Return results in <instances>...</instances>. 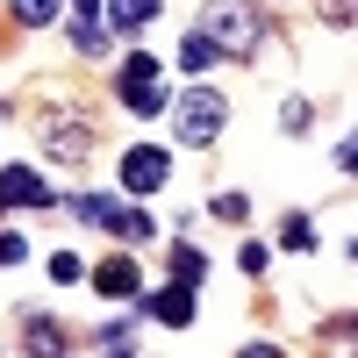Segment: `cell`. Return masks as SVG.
I'll use <instances>...</instances> for the list:
<instances>
[{"label":"cell","mask_w":358,"mask_h":358,"mask_svg":"<svg viewBox=\"0 0 358 358\" xmlns=\"http://www.w3.org/2000/svg\"><path fill=\"white\" fill-rule=\"evenodd\" d=\"M201 36L229 50V57H251L265 43V15L251 8V0H208V15H201Z\"/></svg>","instance_id":"6da1fadb"},{"label":"cell","mask_w":358,"mask_h":358,"mask_svg":"<svg viewBox=\"0 0 358 358\" xmlns=\"http://www.w3.org/2000/svg\"><path fill=\"white\" fill-rule=\"evenodd\" d=\"M115 94H122L129 115H165L172 108V86H165V65L158 57H122V72H115Z\"/></svg>","instance_id":"7a4b0ae2"},{"label":"cell","mask_w":358,"mask_h":358,"mask_svg":"<svg viewBox=\"0 0 358 358\" xmlns=\"http://www.w3.org/2000/svg\"><path fill=\"white\" fill-rule=\"evenodd\" d=\"M222 122H229V101L215 94V86H187V94L172 101V129H179V143H215Z\"/></svg>","instance_id":"3957f363"},{"label":"cell","mask_w":358,"mask_h":358,"mask_svg":"<svg viewBox=\"0 0 358 358\" xmlns=\"http://www.w3.org/2000/svg\"><path fill=\"white\" fill-rule=\"evenodd\" d=\"M165 179H172V151H158V143H129L122 151V194L129 201H151Z\"/></svg>","instance_id":"277c9868"},{"label":"cell","mask_w":358,"mask_h":358,"mask_svg":"<svg viewBox=\"0 0 358 358\" xmlns=\"http://www.w3.org/2000/svg\"><path fill=\"white\" fill-rule=\"evenodd\" d=\"M0 208H50V187L29 165H8L0 172Z\"/></svg>","instance_id":"5b68a950"},{"label":"cell","mask_w":358,"mask_h":358,"mask_svg":"<svg viewBox=\"0 0 358 358\" xmlns=\"http://www.w3.org/2000/svg\"><path fill=\"white\" fill-rule=\"evenodd\" d=\"M143 315H158V322H172V330H187V322H194V287H158V294H143Z\"/></svg>","instance_id":"8992f818"},{"label":"cell","mask_w":358,"mask_h":358,"mask_svg":"<svg viewBox=\"0 0 358 358\" xmlns=\"http://www.w3.org/2000/svg\"><path fill=\"white\" fill-rule=\"evenodd\" d=\"M72 208H79L86 222H101V229H115V236H122V229H129V215H136V208H122L115 194H79Z\"/></svg>","instance_id":"52a82bcc"},{"label":"cell","mask_w":358,"mask_h":358,"mask_svg":"<svg viewBox=\"0 0 358 358\" xmlns=\"http://www.w3.org/2000/svg\"><path fill=\"white\" fill-rule=\"evenodd\" d=\"M165 0H108V29H122V36H136V29H151L158 22Z\"/></svg>","instance_id":"ba28073f"},{"label":"cell","mask_w":358,"mask_h":358,"mask_svg":"<svg viewBox=\"0 0 358 358\" xmlns=\"http://www.w3.org/2000/svg\"><path fill=\"white\" fill-rule=\"evenodd\" d=\"M72 43H79L86 57H108V50H115V29H108L101 15H72Z\"/></svg>","instance_id":"9c48e42d"},{"label":"cell","mask_w":358,"mask_h":358,"mask_svg":"<svg viewBox=\"0 0 358 358\" xmlns=\"http://www.w3.org/2000/svg\"><path fill=\"white\" fill-rule=\"evenodd\" d=\"M94 287H101V294H136L143 280H136L129 258H101V265H94Z\"/></svg>","instance_id":"30bf717a"},{"label":"cell","mask_w":358,"mask_h":358,"mask_svg":"<svg viewBox=\"0 0 358 358\" xmlns=\"http://www.w3.org/2000/svg\"><path fill=\"white\" fill-rule=\"evenodd\" d=\"M8 8H15L22 29H57L65 22V0H8Z\"/></svg>","instance_id":"8fae6325"},{"label":"cell","mask_w":358,"mask_h":358,"mask_svg":"<svg viewBox=\"0 0 358 358\" xmlns=\"http://www.w3.org/2000/svg\"><path fill=\"white\" fill-rule=\"evenodd\" d=\"M22 337H29V351H36V358H65V337H57V322H43V315H29Z\"/></svg>","instance_id":"7c38bea8"},{"label":"cell","mask_w":358,"mask_h":358,"mask_svg":"<svg viewBox=\"0 0 358 358\" xmlns=\"http://www.w3.org/2000/svg\"><path fill=\"white\" fill-rule=\"evenodd\" d=\"M215 57H222V50H215V43H208L201 29H194V36L179 43V72H208V65H215Z\"/></svg>","instance_id":"4fadbf2b"},{"label":"cell","mask_w":358,"mask_h":358,"mask_svg":"<svg viewBox=\"0 0 358 358\" xmlns=\"http://www.w3.org/2000/svg\"><path fill=\"white\" fill-rule=\"evenodd\" d=\"M86 143H94V136H86L79 122H57V129H50V151H57V158H86Z\"/></svg>","instance_id":"5bb4252c"},{"label":"cell","mask_w":358,"mask_h":358,"mask_svg":"<svg viewBox=\"0 0 358 358\" xmlns=\"http://www.w3.org/2000/svg\"><path fill=\"white\" fill-rule=\"evenodd\" d=\"M201 273H208V258H201V251H187V244H179V251H172V287H194Z\"/></svg>","instance_id":"9a60e30c"},{"label":"cell","mask_w":358,"mask_h":358,"mask_svg":"<svg viewBox=\"0 0 358 358\" xmlns=\"http://www.w3.org/2000/svg\"><path fill=\"white\" fill-rule=\"evenodd\" d=\"M280 244H287V251H315V222H308V215H294V222L280 229Z\"/></svg>","instance_id":"2e32d148"},{"label":"cell","mask_w":358,"mask_h":358,"mask_svg":"<svg viewBox=\"0 0 358 358\" xmlns=\"http://www.w3.org/2000/svg\"><path fill=\"white\" fill-rule=\"evenodd\" d=\"M50 280H57V287H72V280H86V265H79L72 251H57V258H50Z\"/></svg>","instance_id":"e0dca14e"},{"label":"cell","mask_w":358,"mask_h":358,"mask_svg":"<svg viewBox=\"0 0 358 358\" xmlns=\"http://www.w3.org/2000/svg\"><path fill=\"white\" fill-rule=\"evenodd\" d=\"M22 258H29V244H22L15 229H0V265H22Z\"/></svg>","instance_id":"ac0fdd59"},{"label":"cell","mask_w":358,"mask_h":358,"mask_svg":"<svg viewBox=\"0 0 358 358\" xmlns=\"http://www.w3.org/2000/svg\"><path fill=\"white\" fill-rule=\"evenodd\" d=\"M244 208H251L244 194H222V201H215V215H222V222H244Z\"/></svg>","instance_id":"d6986e66"},{"label":"cell","mask_w":358,"mask_h":358,"mask_svg":"<svg viewBox=\"0 0 358 358\" xmlns=\"http://www.w3.org/2000/svg\"><path fill=\"white\" fill-rule=\"evenodd\" d=\"M244 358H280V344H244Z\"/></svg>","instance_id":"ffe728a7"},{"label":"cell","mask_w":358,"mask_h":358,"mask_svg":"<svg viewBox=\"0 0 358 358\" xmlns=\"http://www.w3.org/2000/svg\"><path fill=\"white\" fill-rule=\"evenodd\" d=\"M72 8H79V15H101V0H72Z\"/></svg>","instance_id":"44dd1931"},{"label":"cell","mask_w":358,"mask_h":358,"mask_svg":"<svg viewBox=\"0 0 358 358\" xmlns=\"http://www.w3.org/2000/svg\"><path fill=\"white\" fill-rule=\"evenodd\" d=\"M108 358H129V351H108Z\"/></svg>","instance_id":"7402d4cb"}]
</instances>
